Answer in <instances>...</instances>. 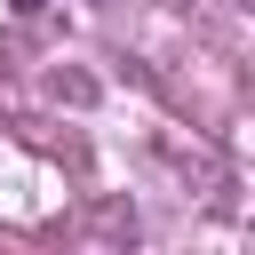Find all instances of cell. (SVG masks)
Here are the masks:
<instances>
[{
	"mask_svg": "<svg viewBox=\"0 0 255 255\" xmlns=\"http://www.w3.org/2000/svg\"><path fill=\"white\" fill-rule=\"evenodd\" d=\"M8 8H16V16H40V8H48V0H8Z\"/></svg>",
	"mask_w": 255,
	"mask_h": 255,
	"instance_id": "1",
	"label": "cell"
}]
</instances>
